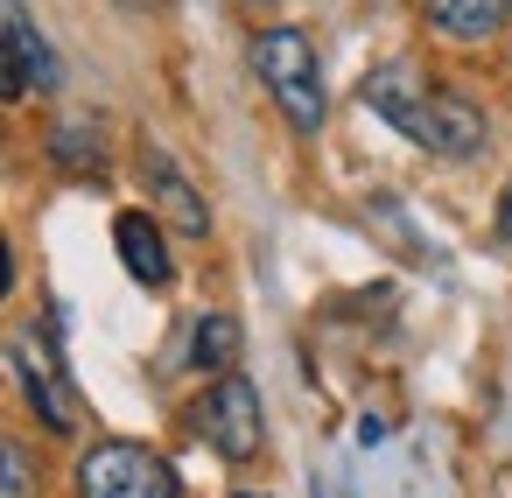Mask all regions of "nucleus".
<instances>
[{
    "instance_id": "9b49d317",
    "label": "nucleus",
    "mask_w": 512,
    "mask_h": 498,
    "mask_svg": "<svg viewBox=\"0 0 512 498\" xmlns=\"http://www.w3.org/2000/svg\"><path fill=\"white\" fill-rule=\"evenodd\" d=\"M22 92H29V57L0 36V99H22Z\"/></svg>"
},
{
    "instance_id": "f257e3e1",
    "label": "nucleus",
    "mask_w": 512,
    "mask_h": 498,
    "mask_svg": "<svg viewBox=\"0 0 512 498\" xmlns=\"http://www.w3.org/2000/svg\"><path fill=\"white\" fill-rule=\"evenodd\" d=\"M253 71L274 92V106L288 113L295 134L323 127V71H316V50H309L302 29H260L253 36Z\"/></svg>"
},
{
    "instance_id": "0eeeda50",
    "label": "nucleus",
    "mask_w": 512,
    "mask_h": 498,
    "mask_svg": "<svg viewBox=\"0 0 512 498\" xmlns=\"http://www.w3.org/2000/svg\"><path fill=\"white\" fill-rule=\"evenodd\" d=\"M113 239H120V260H127V274H134L141 288H169V281H176L169 246H162V218H155V211H120Z\"/></svg>"
},
{
    "instance_id": "6e6552de",
    "label": "nucleus",
    "mask_w": 512,
    "mask_h": 498,
    "mask_svg": "<svg viewBox=\"0 0 512 498\" xmlns=\"http://www.w3.org/2000/svg\"><path fill=\"white\" fill-rule=\"evenodd\" d=\"M421 15H428V29H442L456 43H484L512 15V0H421Z\"/></svg>"
},
{
    "instance_id": "2eb2a0df",
    "label": "nucleus",
    "mask_w": 512,
    "mask_h": 498,
    "mask_svg": "<svg viewBox=\"0 0 512 498\" xmlns=\"http://www.w3.org/2000/svg\"><path fill=\"white\" fill-rule=\"evenodd\" d=\"M232 498H260V491H232Z\"/></svg>"
},
{
    "instance_id": "39448f33",
    "label": "nucleus",
    "mask_w": 512,
    "mask_h": 498,
    "mask_svg": "<svg viewBox=\"0 0 512 498\" xmlns=\"http://www.w3.org/2000/svg\"><path fill=\"white\" fill-rule=\"evenodd\" d=\"M141 176H148V197H155L162 225H176L183 239H204V232H211V211H204V197L190 190V176L176 169V155H169V148L141 141Z\"/></svg>"
},
{
    "instance_id": "f8f14e48",
    "label": "nucleus",
    "mask_w": 512,
    "mask_h": 498,
    "mask_svg": "<svg viewBox=\"0 0 512 498\" xmlns=\"http://www.w3.org/2000/svg\"><path fill=\"white\" fill-rule=\"evenodd\" d=\"M85 148H92L85 127H57V155H64V162H85Z\"/></svg>"
},
{
    "instance_id": "ddd939ff",
    "label": "nucleus",
    "mask_w": 512,
    "mask_h": 498,
    "mask_svg": "<svg viewBox=\"0 0 512 498\" xmlns=\"http://www.w3.org/2000/svg\"><path fill=\"white\" fill-rule=\"evenodd\" d=\"M8 288H15V253H8V239H0V302H8Z\"/></svg>"
},
{
    "instance_id": "9d476101",
    "label": "nucleus",
    "mask_w": 512,
    "mask_h": 498,
    "mask_svg": "<svg viewBox=\"0 0 512 498\" xmlns=\"http://www.w3.org/2000/svg\"><path fill=\"white\" fill-rule=\"evenodd\" d=\"M232 351H239V323H232V316H204L190 358H197L204 372H218V365H232Z\"/></svg>"
},
{
    "instance_id": "423d86ee",
    "label": "nucleus",
    "mask_w": 512,
    "mask_h": 498,
    "mask_svg": "<svg viewBox=\"0 0 512 498\" xmlns=\"http://www.w3.org/2000/svg\"><path fill=\"white\" fill-rule=\"evenodd\" d=\"M43 351H50V330H15V344H8V358H15V372H22V393H29V407H36V421L43 428H71V407H64V365L50 358L43 365Z\"/></svg>"
},
{
    "instance_id": "20e7f679",
    "label": "nucleus",
    "mask_w": 512,
    "mask_h": 498,
    "mask_svg": "<svg viewBox=\"0 0 512 498\" xmlns=\"http://www.w3.org/2000/svg\"><path fill=\"white\" fill-rule=\"evenodd\" d=\"M414 141L435 148V155H449V162H470V155L484 148V113H477L463 92L428 85V92H421V127H414Z\"/></svg>"
},
{
    "instance_id": "4468645a",
    "label": "nucleus",
    "mask_w": 512,
    "mask_h": 498,
    "mask_svg": "<svg viewBox=\"0 0 512 498\" xmlns=\"http://www.w3.org/2000/svg\"><path fill=\"white\" fill-rule=\"evenodd\" d=\"M498 246H512V190L498 197Z\"/></svg>"
},
{
    "instance_id": "7ed1b4c3",
    "label": "nucleus",
    "mask_w": 512,
    "mask_h": 498,
    "mask_svg": "<svg viewBox=\"0 0 512 498\" xmlns=\"http://www.w3.org/2000/svg\"><path fill=\"white\" fill-rule=\"evenodd\" d=\"M197 428H204V442H211L218 456H232V463L260 456V442H267V421H260V393H253V379L225 372V379L204 393V407H197Z\"/></svg>"
},
{
    "instance_id": "1a4fd4ad",
    "label": "nucleus",
    "mask_w": 512,
    "mask_h": 498,
    "mask_svg": "<svg viewBox=\"0 0 512 498\" xmlns=\"http://www.w3.org/2000/svg\"><path fill=\"white\" fill-rule=\"evenodd\" d=\"M36 491H43L36 449L22 435H0V498H36Z\"/></svg>"
},
{
    "instance_id": "f03ea898",
    "label": "nucleus",
    "mask_w": 512,
    "mask_h": 498,
    "mask_svg": "<svg viewBox=\"0 0 512 498\" xmlns=\"http://www.w3.org/2000/svg\"><path fill=\"white\" fill-rule=\"evenodd\" d=\"M78 498H183V477L141 442H99L78 456Z\"/></svg>"
}]
</instances>
